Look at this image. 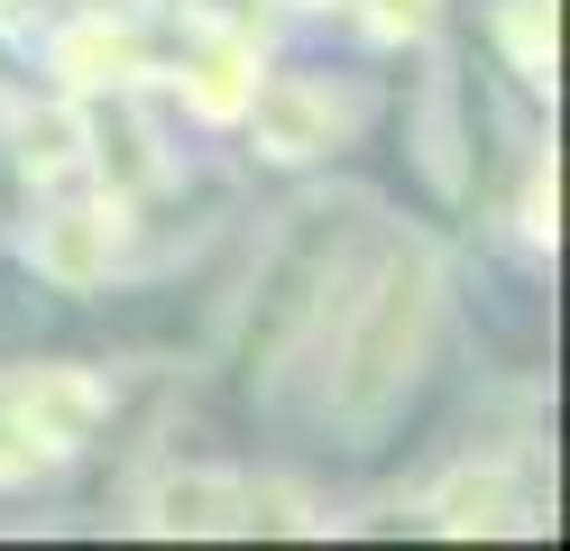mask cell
I'll return each mask as SVG.
<instances>
[{"label":"cell","instance_id":"7a4b0ae2","mask_svg":"<svg viewBox=\"0 0 570 551\" xmlns=\"http://www.w3.org/2000/svg\"><path fill=\"white\" fill-rule=\"evenodd\" d=\"M386 19H405V28H423V0H386Z\"/></svg>","mask_w":570,"mask_h":551},{"label":"cell","instance_id":"6da1fadb","mask_svg":"<svg viewBox=\"0 0 570 551\" xmlns=\"http://www.w3.org/2000/svg\"><path fill=\"white\" fill-rule=\"evenodd\" d=\"M65 138H75L65 120H28V157H38V166H56V157H65Z\"/></svg>","mask_w":570,"mask_h":551}]
</instances>
